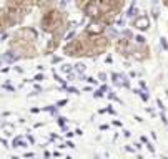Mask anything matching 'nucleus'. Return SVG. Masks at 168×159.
Segmentation results:
<instances>
[{"label":"nucleus","instance_id":"39448f33","mask_svg":"<svg viewBox=\"0 0 168 159\" xmlns=\"http://www.w3.org/2000/svg\"><path fill=\"white\" fill-rule=\"evenodd\" d=\"M4 60H5V61H15V60H17V56H15V58H13L12 55L5 53V55H4Z\"/></svg>","mask_w":168,"mask_h":159},{"label":"nucleus","instance_id":"9b49d317","mask_svg":"<svg viewBox=\"0 0 168 159\" xmlns=\"http://www.w3.org/2000/svg\"><path fill=\"white\" fill-rule=\"evenodd\" d=\"M161 46H163V48H165V50H167V48H168V45H167V42H165V40H163V38H161Z\"/></svg>","mask_w":168,"mask_h":159},{"label":"nucleus","instance_id":"7ed1b4c3","mask_svg":"<svg viewBox=\"0 0 168 159\" xmlns=\"http://www.w3.org/2000/svg\"><path fill=\"white\" fill-rule=\"evenodd\" d=\"M87 32H88V33H102V32H103V25H102V23H90V25L87 27Z\"/></svg>","mask_w":168,"mask_h":159},{"label":"nucleus","instance_id":"f257e3e1","mask_svg":"<svg viewBox=\"0 0 168 159\" xmlns=\"http://www.w3.org/2000/svg\"><path fill=\"white\" fill-rule=\"evenodd\" d=\"M135 27H137V28L138 30H148L150 28V20H148L147 17H138L137 18V20H135Z\"/></svg>","mask_w":168,"mask_h":159},{"label":"nucleus","instance_id":"9d476101","mask_svg":"<svg viewBox=\"0 0 168 159\" xmlns=\"http://www.w3.org/2000/svg\"><path fill=\"white\" fill-rule=\"evenodd\" d=\"M42 80H43V75H37V76H35V81H42Z\"/></svg>","mask_w":168,"mask_h":159},{"label":"nucleus","instance_id":"f03ea898","mask_svg":"<svg viewBox=\"0 0 168 159\" xmlns=\"http://www.w3.org/2000/svg\"><path fill=\"white\" fill-rule=\"evenodd\" d=\"M85 13H87L88 17H97V15H98V7L95 5V2H90V4L87 5Z\"/></svg>","mask_w":168,"mask_h":159},{"label":"nucleus","instance_id":"f8f14e48","mask_svg":"<svg viewBox=\"0 0 168 159\" xmlns=\"http://www.w3.org/2000/svg\"><path fill=\"white\" fill-rule=\"evenodd\" d=\"M98 78H100V80H102V81H103V80H105V78H107V75H105V73H100V75H98Z\"/></svg>","mask_w":168,"mask_h":159},{"label":"nucleus","instance_id":"1a4fd4ad","mask_svg":"<svg viewBox=\"0 0 168 159\" xmlns=\"http://www.w3.org/2000/svg\"><path fill=\"white\" fill-rule=\"evenodd\" d=\"M135 40H137V42H138V43H143V42H145V38H143V37H137V38H135Z\"/></svg>","mask_w":168,"mask_h":159},{"label":"nucleus","instance_id":"0eeeda50","mask_svg":"<svg viewBox=\"0 0 168 159\" xmlns=\"http://www.w3.org/2000/svg\"><path fill=\"white\" fill-rule=\"evenodd\" d=\"M62 71H65V73H70V71H72V66H70V65H63V66H62Z\"/></svg>","mask_w":168,"mask_h":159},{"label":"nucleus","instance_id":"423d86ee","mask_svg":"<svg viewBox=\"0 0 168 159\" xmlns=\"http://www.w3.org/2000/svg\"><path fill=\"white\" fill-rule=\"evenodd\" d=\"M77 71H78V73H83V71H85V65H83V63H78V65H77Z\"/></svg>","mask_w":168,"mask_h":159},{"label":"nucleus","instance_id":"6e6552de","mask_svg":"<svg viewBox=\"0 0 168 159\" xmlns=\"http://www.w3.org/2000/svg\"><path fill=\"white\" fill-rule=\"evenodd\" d=\"M135 13H138V10H137V7H131L130 12H128V15H130V17H133Z\"/></svg>","mask_w":168,"mask_h":159},{"label":"nucleus","instance_id":"20e7f679","mask_svg":"<svg viewBox=\"0 0 168 159\" xmlns=\"http://www.w3.org/2000/svg\"><path fill=\"white\" fill-rule=\"evenodd\" d=\"M13 146H18V147H23V146H25V142L22 141V139H20V138H15V139H13Z\"/></svg>","mask_w":168,"mask_h":159}]
</instances>
